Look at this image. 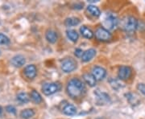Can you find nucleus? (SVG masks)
<instances>
[{"instance_id":"5","label":"nucleus","mask_w":145,"mask_h":119,"mask_svg":"<svg viewBox=\"0 0 145 119\" xmlns=\"http://www.w3.org/2000/svg\"><path fill=\"white\" fill-rule=\"evenodd\" d=\"M78 66L77 61L72 58H66L61 63V69L63 72L69 73L74 71Z\"/></svg>"},{"instance_id":"20","label":"nucleus","mask_w":145,"mask_h":119,"mask_svg":"<svg viewBox=\"0 0 145 119\" xmlns=\"http://www.w3.org/2000/svg\"><path fill=\"white\" fill-rule=\"evenodd\" d=\"M35 115V111L32 109H25L22 110L20 113V117L24 119H29Z\"/></svg>"},{"instance_id":"4","label":"nucleus","mask_w":145,"mask_h":119,"mask_svg":"<svg viewBox=\"0 0 145 119\" xmlns=\"http://www.w3.org/2000/svg\"><path fill=\"white\" fill-rule=\"evenodd\" d=\"M95 37L99 41L107 42L111 40L112 35L107 29L103 27H100L95 31Z\"/></svg>"},{"instance_id":"28","label":"nucleus","mask_w":145,"mask_h":119,"mask_svg":"<svg viewBox=\"0 0 145 119\" xmlns=\"http://www.w3.org/2000/svg\"><path fill=\"white\" fill-rule=\"evenodd\" d=\"M2 113H3V108H2V107L0 106V114H2Z\"/></svg>"},{"instance_id":"7","label":"nucleus","mask_w":145,"mask_h":119,"mask_svg":"<svg viewBox=\"0 0 145 119\" xmlns=\"http://www.w3.org/2000/svg\"><path fill=\"white\" fill-rule=\"evenodd\" d=\"M98 105H106L110 102V98L107 93L101 92L99 89L94 92Z\"/></svg>"},{"instance_id":"19","label":"nucleus","mask_w":145,"mask_h":119,"mask_svg":"<svg viewBox=\"0 0 145 119\" xmlns=\"http://www.w3.org/2000/svg\"><path fill=\"white\" fill-rule=\"evenodd\" d=\"M31 100L35 104H40L43 101L41 95L36 90H32L31 93Z\"/></svg>"},{"instance_id":"15","label":"nucleus","mask_w":145,"mask_h":119,"mask_svg":"<svg viewBox=\"0 0 145 119\" xmlns=\"http://www.w3.org/2000/svg\"><path fill=\"white\" fill-rule=\"evenodd\" d=\"M80 33L82 34V36L86 39H92L93 37V32L90 28H89L88 27L86 26H82L80 27Z\"/></svg>"},{"instance_id":"6","label":"nucleus","mask_w":145,"mask_h":119,"mask_svg":"<svg viewBox=\"0 0 145 119\" xmlns=\"http://www.w3.org/2000/svg\"><path fill=\"white\" fill-rule=\"evenodd\" d=\"M118 23H119V20H118L117 16L113 14H107L104 18L103 24L104 26L106 27V29L107 30L108 29L111 30V29L115 28L118 25Z\"/></svg>"},{"instance_id":"2","label":"nucleus","mask_w":145,"mask_h":119,"mask_svg":"<svg viewBox=\"0 0 145 119\" xmlns=\"http://www.w3.org/2000/svg\"><path fill=\"white\" fill-rule=\"evenodd\" d=\"M138 27V21L133 16H127L123 20V27L126 32L132 33L137 29Z\"/></svg>"},{"instance_id":"12","label":"nucleus","mask_w":145,"mask_h":119,"mask_svg":"<svg viewBox=\"0 0 145 119\" xmlns=\"http://www.w3.org/2000/svg\"><path fill=\"white\" fill-rule=\"evenodd\" d=\"M95 55H96V50L94 48H89L84 52L82 57V60L83 62H89L95 57Z\"/></svg>"},{"instance_id":"17","label":"nucleus","mask_w":145,"mask_h":119,"mask_svg":"<svg viewBox=\"0 0 145 119\" xmlns=\"http://www.w3.org/2000/svg\"><path fill=\"white\" fill-rule=\"evenodd\" d=\"M79 23H80V20H79L78 18H76V17L67 18V19L65 20V25L66 27H68L77 26Z\"/></svg>"},{"instance_id":"21","label":"nucleus","mask_w":145,"mask_h":119,"mask_svg":"<svg viewBox=\"0 0 145 119\" xmlns=\"http://www.w3.org/2000/svg\"><path fill=\"white\" fill-rule=\"evenodd\" d=\"M66 35H67L68 38L72 42H77L78 41V38H79V35H78L77 31L72 30V29L67 30L66 31Z\"/></svg>"},{"instance_id":"29","label":"nucleus","mask_w":145,"mask_h":119,"mask_svg":"<svg viewBox=\"0 0 145 119\" xmlns=\"http://www.w3.org/2000/svg\"><path fill=\"white\" fill-rule=\"evenodd\" d=\"M97 119H103V118H97Z\"/></svg>"},{"instance_id":"8","label":"nucleus","mask_w":145,"mask_h":119,"mask_svg":"<svg viewBox=\"0 0 145 119\" xmlns=\"http://www.w3.org/2000/svg\"><path fill=\"white\" fill-rule=\"evenodd\" d=\"M132 74V70L129 66H121L119 68L118 72V77L122 81L128 80Z\"/></svg>"},{"instance_id":"10","label":"nucleus","mask_w":145,"mask_h":119,"mask_svg":"<svg viewBox=\"0 0 145 119\" xmlns=\"http://www.w3.org/2000/svg\"><path fill=\"white\" fill-rule=\"evenodd\" d=\"M24 76L27 78L32 80L36 77V74H37V68L34 65V64H29V65H27L26 67L24 68Z\"/></svg>"},{"instance_id":"1","label":"nucleus","mask_w":145,"mask_h":119,"mask_svg":"<svg viewBox=\"0 0 145 119\" xmlns=\"http://www.w3.org/2000/svg\"><path fill=\"white\" fill-rule=\"evenodd\" d=\"M86 90L84 83L78 78H72L67 84L66 91L71 98H78L82 95Z\"/></svg>"},{"instance_id":"25","label":"nucleus","mask_w":145,"mask_h":119,"mask_svg":"<svg viewBox=\"0 0 145 119\" xmlns=\"http://www.w3.org/2000/svg\"><path fill=\"white\" fill-rule=\"evenodd\" d=\"M6 110H7V112H8V113H10L11 114H16V109L12 105H7L6 107Z\"/></svg>"},{"instance_id":"14","label":"nucleus","mask_w":145,"mask_h":119,"mask_svg":"<svg viewBox=\"0 0 145 119\" xmlns=\"http://www.w3.org/2000/svg\"><path fill=\"white\" fill-rule=\"evenodd\" d=\"M83 79L86 81V83L90 87H94L96 85V79L94 78L92 73H85L83 74Z\"/></svg>"},{"instance_id":"16","label":"nucleus","mask_w":145,"mask_h":119,"mask_svg":"<svg viewBox=\"0 0 145 119\" xmlns=\"http://www.w3.org/2000/svg\"><path fill=\"white\" fill-rule=\"evenodd\" d=\"M45 38L50 44H54L57 40V32L53 30H48L45 34Z\"/></svg>"},{"instance_id":"18","label":"nucleus","mask_w":145,"mask_h":119,"mask_svg":"<svg viewBox=\"0 0 145 119\" xmlns=\"http://www.w3.org/2000/svg\"><path fill=\"white\" fill-rule=\"evenodd\" d=\"M87 11L93 17H99L101 16V11L99 8L94 5H89L87 7Z\"/></svg>"},{"instance_id":"11","label":"nucleus","mask_w":145,"mask_h":119,"mask_svg":"<svg viewBox=\"0 0 145 119\" xmlns=\"http://www.w3.org/2000/svg\"><path fill=\"white\" fill-rule=\"evenodd\" d=\"M26 63L25 57L22 55H16L11 59V64L16 68H20Z\"/></svg>"},{"instance_id":"9","label":"nucleus","mask_w":145,"mask_h":119,"mask_svg":"<svg viewBox=\"0 0 145 119\" xmlns=\"http://www.w3.org/2000/svg\"><path fill=\"white\" fill-rule=\"evenodd\" d=\"M91 72H92V75L96 79V81H102L106 76V70L104 68L100 66H94L92 68Z\"/></svg>"},{"instance_id":"22","label":"nucleus","mask_w":145,"mask_h":119,"mask_svg":"<svg viewBox=\"0 0 145 119\" xmlns=\"http://www.w3.org/2000/svg\"><path fill=\"white\" fill-rule=\"evenodd\" d=\"M17 100L21 103H27L30 100L29 96L26 93H20L17 95Z\"/></svg>"},{"instance_id":"24","label":"nucleus","mask_w":145,"mask_h":119,"mask_svg":"<svg viewBox=\"0 0 145 119\" xmlns=\"http://www.w3.org/2000/svg\"><path fill=\"white\" fill-rule=\"evenodd\" d=\"M10 43L9 38L4 34L0 33V44H8Z\"/></svg>"},{"instance_id":"27","label":"nucleus","mask_w":145,"mask_h":119,"mask_svg":"<svg viewBox=\"0 0 145 119\" xmlns=\"http://www.w3.org/2000/svg\"><path fill=\"white\" fill-rule=\"evenodd\" d=\"M83 53H84V52H83L81 48H77V49L75 50V52H74V55L77 57H78V58H80V57L82 58Z\"/></svg>"},{"instance_id":"26","label":"nucleus","mask_w":145,"mask_h":119,"mask_svg":"<svg viewBox=\"0 0 145 119\" xmlns=\"http://www.w3.org/2000/svg\"><path fill=\"white\" fill-rule=\"evenodd\" d=\"M137 88H138V90L140 91V93H142V94H144L145 96V84H143V83L138 84Z\"/></svg>"},{"instance_id":"3","label":"nucleus","mask_w":145,"mask_h":119,"mask_svg":"<svg viewBox=\"0 0 145 119\" xmlns=\"http://www.w3.org/2000/svg\"><path fill=\"white\" fill-rule=\"evenodd\" d=\"M61 88V85L58 82H51L45 83L42 86V91L44 95L46 96H50L54 93L58 92Z\"/></svg>"},{"instance_id":"23","label":"nucleus","mask_w":145,"mask_h":119,"mask_svg":"<svg viewBox=\"0 0 145 119\" xmlns=\"http://www.w3.org/2000/svg\"><path fill=\"white\" fill-rule=\"evenodd\" d=\"M109 82L110 84V85H111V87L115 89V90H119V88H122V84L119 82L118 80H116V79H114V78H112V79H110V81H109Z\"/></svg>"},{"instance_id":"13","label":"nucleus","mask_w":145,"mask_h":119,"mask_svg":"<svg viewBox=\"0 0 145 119\" xmlns=\"http://www.w3.org/2000/svg\"><path fill=\"white\" fill-rule=\"evenodd\" d=\"M62 111L63 113L65 114V115H68V116H73V115H75V114H77V108L72 104L68 103L63 107Z\"/></svg>"}]
</instances>
